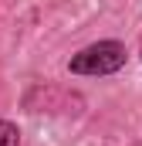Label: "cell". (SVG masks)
Instances as JSON below:
<instances>
[{
    "mask_svg": "<svg viewBox=\"0 0 142 146\" xmlns=\"http://www.w3.org/2000/svg\"><path fill=\"white\" fill-rule=\"evenodd\" d=\"M129 61V48L122 41H95L88 48H81L78 54H71L68 61V72L71 75H115L118 68H125Z\"/></svg>",
    "mask_w": 142,
    "mask_h": 146,
    "instance_id": "obj_1",
    "label": "cell"
},
{
    "mask_svg": "<svg viewBox=\"0 0 142 146\" xmlns=\"http://www.w3.org/2000/svg\"><path fill=\"white\" fill-rule=\"evenodd\" d=\"M0 146H20V129L10 119H0Z\"/></svg>",
    "mask_w": 142,
    "mask_h": 146,
    "instance_id": "obj_2",
    "label": "cell"
}]
</instances>
